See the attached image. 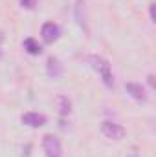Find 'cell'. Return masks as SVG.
<instances>
[{
    "mask_svg": "<svg viewBox=\"0 0 156 157\" xmlns=\"http://www.w3.org/2000/svg\"><path fill=\"white\" fill-rule=\"evenodd\" d=\"M20 121L26 126H31V128H40V126L46 124V117L42 113H37V112H26V113H22Z\"/></svg>",
    "mask_w": 156,
    "mask_h": 157,
    "instance_id": "5b68a950",
    "label": "cell"
},
{
    "mask_svg": "<svg viewBox=\"0 0 156 157\" xmlns=\"http://www.w3.org/2000/svg\"><path fill=\"white\" fill-rule=\"evenodd\" d=\"M42 150H44V155L46 157H63L61 141L55 135H51V133H46L42 137Z\"/></svg>",
    "mask_w": 156,
    "mask_h": 157,
    "instance_id": "7a4b0ae2",
    "label": "cell"
},
{
    "mask_svg": "<svg viewBox=\"0 0 156 157\" xmlns=\"http://www.w3.org/2000/svg\"><path fill=\"white\" fill-rule=\"evenodd\" d=\"M59 35H61V29H59L57 24H53V22H44V24H42V28H40V37H42L44 42L51 44V42H55V40L59 39Z\"/></svg>",
    "mask_w": 156,
    "mask_h": 157,
    "instance_id": "277c9868",
    "label": "cell"
},
{
    "mask_svg": "<svg viewBox=\"0 0 156 157\" xmlns=\"http://www.w3.org/2000/svg\"><path fill=\"white\" fill-rule=\"evenodd\" d=\"M35 4H37V0H20V6H22L24 9H33Z\"/></svg>",
    "mask_w": 156,
    "mask_h": 157,
    "instance_id": "8fae6325",
    "label": "cell"
},
{
    "mask_svg": "<svg viewBox=\"0 0 156 157\" xmlns=\"http://www.w3.org/2000/svg\"><path fill=\"white\" fill-rule=\"evenodd\" d=\"M92 68L101 75V80L107 88H114V75H112V68H110V62L99 55H90L88 57Z\"/></svg>",
    "mask_w": 156,
    "mask_h": 157,
    "instance_id": "6da1fadb",
    "label": "cell"
},
{
    "mask_svg": "<svg viewBox=\"0 0 156 157\" xmlns=\"http://www.w3.org/2000/svg\"><path fill=\"white\" fill-rule=\"evenodd\" d=\"M57 104H59V113H61L63 117L72 112V102H70V99H68L66 95H59V97H57Z\"/></svg>",
    "mask_w": 156,
    "mask_h": 157,
    "instance_id": "9c48e42d",
    "label": "cell"
},
{
    "mask_svg": "<svg viewBox=\"0 0 156 157\" xmlns=\"http://www.w3.org/2000/svg\"><path fill=\"white\" fill-rule=\"evenodd\" d=\"M0 57H2V49H0Z\"/></svg>",
    "mask_w": 156,
    "mask_h": 157,
    "instance_id": "9a60e30c",
    "label": "cell"
},
{
    "mask_svg": "<svg viewBox=\"0 0 156 157\" xmlns=\"http://www.w3.org/2000/svg\"><path fill=\"white\" fill-rule=\"evenodd\" d=\"M101 133L107 137V139H112V141H121L125 137V128L117 122L112 121H103L101 122Z\"/></svg>",
    "mask_w": 156,
    "mask_h": 157,
    "instance_id": "3957f363",
    "label": "cell"
},
{
    "mask_svg": "<svg viewBox=\"0 0 156 157\" xmlns=\"http://www.w3.org/2000/svg\"><path fill=\"white\" fill-rule=\"evenodd\" d=\"M2 40H4V33H2V31H0V42H2Z\"/></svg>",
    "mask_w": 156,
    "mask_h": 157,
    "instance_id": "5bb4252c",
    "label": "cell"
},
{
    "mask_svg": "<svg viewBox=\"0 0 156 157\" xmlns=\"http://www.w3.org/2000/svg\"><path fill=\"white\" fill-rule=\"evenodd\" d=\"M149 84L154 88V77H153V75H149Z\"/></svg>",
    "mask_w": 156,
    "mask_h": 157,
    "instance_id": "7c38bea8",
    "label": "cell"
},
{
    "mask_svg": "<svg viewBox=\"0 0 156 157\" xmlns=\"http://www.w3.org/2000/svg\"><path fill=\"white\" fill-rule=\"evenodd\" d=\"M24 49L30 53V55H40L42 53V46L35 39H26L24 40Z\"/></svg>",
    "mask_w": 156,
    "mask_h": 157,
    "instance_id": "30bf717a",
    "label": "cell"
},
{
    "mask_svg": "<svg viewBox=\"0 0 156 157\" xmlns=\"http://www.w3.org/2000/svg\"><path fill=\"white\" fill-rule=\"evenodd\" d=\"M151 20H154V6H151Z\"/></svg>",
    "mask_w": 156,
    "mask_h": 157,
    "instance_id": "4fadbf2b",
    "label": "cell"
},
{
    "mask_svg": "<svg viewBox=\"0 0 156 157\" xmlns=\"http://www.w3.org/2000/svg\"><path fill=\"white\" fill-rule=\"evenodd\" d=\"M46 71H48V75L51 78H59L63 75V64L59 62V59H55V57H48V60H46Z\"/></svg>",
    "mask_w": 156,
    "mask_h": 157,
    "instance_id": "52a82bcc",
    "label": "cell"
},
{
    "mask_svg": "<svg viewBox=\"0 0 156 157\" xmlns=\"http://www.w3.org/2000/svg\"><path fill=\"white\" fill-rule=\"evenodd\" d=\"M76 20H77V24L83 28V29H86V15H84V0H77L76 2Z\"/></svg>",
    "mask_w": 156,
    "mask_h": 157,
    "instance_id": "ba28073f",
    "label": "cell"
},
{
    "mask_svg": "<svg viewBox=\"0 0 156 157\" xmlns=\"http://www.w3.org/2000/svg\"><path fill=\"white\" fill-rule=\"evenodd\" d=\"M125 90H127V93L132 97V99H136V101H147V95H145V90H143V86L142 84H138V82H127L125 84Z\"/></svg>",
    "mask_w": 156,
    "mask_h": 157,
    "instance_id": "8992f818",
    "label": "cell"
}]
</instances>
